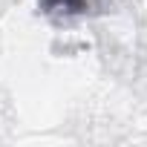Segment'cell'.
<instances>
[{"label": "cell", "instance_id": "1", "mask_svg": "<svg viewBox=\"0 0 147 147\" xmlns=\"http://www.w3.org/2000/svg\"><path fill=\"white\" fill-rule=\"evenodd\" d=\"M46 12H84L87 9V0H43L40 3Z\"/></svg>", "mask_w": 147, "mask_h": 147}]
</instances>
